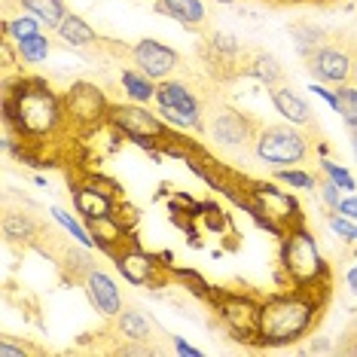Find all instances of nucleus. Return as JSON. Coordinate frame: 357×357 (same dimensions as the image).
Masks as SVG:
<instances>
[{"instance_id":"1","label":"nucleus","mask_w":357,"mask_h":357,"mask_svg":"<svg viewBox=\"0 0 357 357\" xmlns=\"http://www.w3.org/2000/svg\"><path fill=\"white\" fill-rule=\"evenodd\" d=\"M314 324V299L303 294L275 296L259 308V342L263 345H287L305 336Z\"/></svg>"},{"instance_id":"2","label":"nucleus","mask_w":357,"mask_h":357,"mask_svg":"<svg viewBox=\"0 0 357 357\" xmlns=\"http://www.w3.org/2000/svg\"><path fill=\"white\" fill-rule=\"evenodd\" d=\"M6 119H15L19 128L25 132H50L59 123V104L55 95L50 92V86L43 83H25L19 92V98H6Z\"/></svg>"},{"instance_id":"3","label":"nucleus","mask_w":357,"mask_h":357,"mask_svg":"<svg viewBox=\"0 0 357 357\" xmlns=\"http://www.w3.org/2000/svg\"><path fill=\"white\" fill-rule=\"evenodd\" d=\"M257 156L266 165H296L308 156V137L290 126L266 128L257 137Z\"/></svg>"},{"instance_id":"4","label":"nucleus","mask_w":357,"mask_h":357,"mask_svg":"<svg viewBox=\"0 0 357 357\" xmlns=\"http://www.w3.org/2000/svg\"><path fill=\"white\" fill-rule=\"evenodd\" d=\"M284 269L290 272V278L296 284H312L314 278H321L324 275V257L318 245H314V238L308 232H290L287 241H284Z\"/></svg>"},{"instance_id":"5","label":"nucleus","mask_w":357,"mask_h":357,"mask_svg":"<svg viewBox=\"0 0 357 357\" xmlns=\"http://www.w3.org/2000/svg\"><path fill=\"white\" fill-rule=\"evenodd\" d=\"M156 104L159 113L177 128H199L202 126V107L199 98L177 79H162L156 86Z\"/></svg>"},{"instance_id":"6","label":"nucleus","mask_w":357,"mask_h":357,"mask_svg":"<svg viewBox=\"0 0 357 357\" xmlns=\"http://www.w3.org/2000/svg\"><path fill=\"white\" fill-rule=\"evenodd\" d=\"M135 61L150 79H159V83L177 68L174 50H168V46L159 43V40H141V43L135 46Z\"/></svg>"},{"instance_id":"7","label":"nucleus","mask_w":357,"mask_h":357,"mask_svg":"<svg viewBox=\"0 0 357 357\" xmlns=\"http://www.w3.org/2000/svg\"><path fill=\"white\" fill-rule=\"evenodd\" d=\"M86 294H89V303L98 308L101 314H107V318L123 312V294H119L116 281H113L107 272H98V269L89 272L86 275Z\"/></svg>"},{"instance_id":"8","label":"nucleus","mask_w":357,"mask_h":357,"mask_svg":"<svg viewBox=\"0 0 357 357\" xmlns=\"http://www.w3.org/2000/svg\"><path fill=\"white\" fill-rule=\"evenodd\" d=\"M351 59L342 50H333V46H324L312 55V74L321 79V83H339L342 86L348 77H351Z\"/></svg>"},{"instance_id":"9","label":"nucleus","mask_w":357,"mask_h":357,"mask_svg":"<svg viewBox=\"0 0 357 357\" xmlns=\"http://www.w3.org/2000/svg\"><path fill=\"white\" fill-rule=\"evenodd\" d=\"M223 321L232 327V333H238V339H250L259 336V308L250 303V299H229V303L220 305Z\"/></svg>"},{"instance_id":"10","label":"nucleus","mask_w":357,"mask_h":357,"mask_svg":"<svg viewBox=\"0 0 357 357\" xmlns=\"http://www.w3.org/2000/svg\"><path fill=\"white\" fill-rule=\"evenodd\" d=\"M113 123H116L123 132L135 135V137H159L162 135V126L159 119L147 113L144 107H113Z\"/></svg>"},{"instance_id":"11","label":"nucleus","mask_w":357,"mask_h":357,"mask_svg":"<svg viewBox=\"0 0 357 357\" xmlns=\"http://www.w3.org/2000/svg\"><path fill=\"white\" fill-rule=\"evenodd\" d=\"M257 199H259V205H263V211H266V220H294L296 217V202L290 199L287 192L275 190V186H269V183L259 186Z\"/></svg>"},{"instance_id":"12","label":"nucleus","mask_w":357,"mask_h":357,"mask_svg":"<svg viewBox=\"0 0 357 357\" xmlns=\"http://www.w3.org/2000/svg\"><path fill=\"white\" fill-rule=\"evenodd\" d=\"M116 266L123 269V275L132 284H150L153 278H156L159 263L150 254H144V250H128V254H123L116 259Z\"/></svg>"},{"instance_id":"13","label":"nucleus","mask_w":357,"mask_h":357,"mask_svg":"<svg viewBox=\"0 0 357 357\" xmlns=\"http://www.w3.org/2000/svg\"><path fill=\"white\" fill-rule=\"evenodd\" d=\"M272 104L275 110L281 113L287 123L294 126H305L308 119H312V110H308V104L303 98H296L290 89H272Z\"/></svg>"},{"instance_id":"14","label":"nucleus","mask_w":357,"mask_h":357,"mask_svg":"<svg viewBox=\"0 0 357 357\" xmlns=\"http://www.w3.org/2000/svg\"><path fill=\"white\" fill-rule=\"evenodd\" d=\"M211 132H214V141L226 144V147H235V144H241L248 137V123L238 116V113L223 110L220 116H214V126H211Z\"/></svg>"},{"instance_id":"15","label":"nucleus","mask_w":357,"mask_h":357,"mask_svg":"<svg viewBox=\"0 0 357 357\" xmlns=\"http://www.w3.org/2000/svg\"><path fill=\"white\" fill-rule=\"evenodd\" d=\"M74 202H77V211L79 214H86L89 220H110V211H113V205H110V199L104 196V192H98V190H77L74 192Z\"/></svg>"},{"instance_id":"16","label":"nucleus","mask_w":357,"mask_h":357,"mask_svg":"<svg viewBox=\"0 0 357 357\" xmlns=\"http://www.w3.org/2000/svg\"><path fill=\"white\" fill-rule=\"evenodd\" d=\"M55 31H59V37L64 40V43H70V46H89V43H95V28L89 25L86 19L74 15V13L64 15L61 25L55 28Z\"/></svg>"},{"instance_id":"17","label":"nucleus","mask_w":357,"mask_h":357,"mask_svg":"<svg viewBox=\"0 0 357 357\" xmlns=\"http://www.w3.org/2000/svg\"><path fill=\"white\" fill-rule=\"evenodd\" d=\"M162 10L183 25H202L205 22V6L202 0H162Z\"/></svg>"},{"instance_id":"18","label":"nucleus","mask_w":357,"mask_h":357,"mask_svg":"<svg viewBox=\"0 0 357 357\" xmlns=\"http://www.w3.org/2000/svg\"><path fill=\"white\" fill-rule=\"evenodd\" d=\"M19 3L25 6L31 15H37L46 28H59L61 19L68 15L64 13V0H19Z\"/></svg>"},{"instance_id":"19","label":"nucleus","mask_w":357,"mask_h":357,"mask_svg":"<svg viewBox=\"0 0 357 357\" xmlns=\"http://www.w3.org/2000/svg\"><path fill=\"white\" fill-rule=\"evenodd\" d=\"M156 79H150L144 70H123V89L132 95L135 101L147 104L150 98H156Z\"/></svg>"},{"instance_id":"20","label":"nucleus","mask_w":357,"mask_h":357,"mask_svg":"<svg viewBox=\"0 0 357 357\" xmlns=\"http://www.w3.org/2000/svg\"><path fill=\"white\" fill-rule=\"evenodd\" d=\"M116 318H119V330H123V336H128V339H147L150 336L147 314L137 312V308H123Z\"/></svg>"},{"instance_id":"21","label":"nucleus","mask_w":357,"mask_h":357,"mask_svg":"<svg viewBox=\"0 0 357 357\" xmlns=\"http://www.w3.org/2000/svg\"><path fill=\"white\" fill-rule=\"evenodd\" d=\"M15 50H19L22 61L28 64H37V61H46L50 59V37L43 34H34V37H25V40H15Z\"/></svg>"},{"instance_id":"22","label":"nucleus","mask_w":357,"mask_h":357,"mask_svg":"<svg viewBox=\"0 0 357 357\" xmlns=\"http://www.w3.org/2000/svg\"><path fill=\"white\" fill-rule=\"evenodd\" d=\"M3 235L6 238H13V241H28L31 235H34V223H31L25 214H6Z\"/></svg>"},{"instance_id":"23","label":"nucleus","mask_w":357,"mask_h":357,"mask_svg":"<svg viewBox=\"0 0 357 357\" xmlns=\"http://www.w3.org/2000/svg\"><path fill=\"white\" fill-rule=\"evenodd\" d=\"M50 214H52L55 220H59V223H61V226H64V229H68L70 235H74V238H77V241H79V245H83V248H92V245H95V238H92V235H89V229H86V226H79V223H77L74 217H70V214H68V211H64V208H52Z\"/></svg>"},{"instance_id":"24","label":"nucleus","mask_w":357,"mask_h":357,"mask_svg":"<svg viewBox=\"0 0 357 357\" xmlns=\"http://www.w3.org/2000/svg\"><path fill=\"white\" fill-rule=\"evenodd\" d=\"M339 116L345 119L348 128H357V89L339 86Z\"/></svg>"},{"instance_id":"25","label":"nucleus","mask_w":357,"mask_h":357,"mask_svg":"<svg viewBox=\"0 0 357 357\" xmlns=\"http://www.w3.org/2000/svg\"><path fill=\"white\" fill-rule=\"evenodd\" d=\"M6 34H10L13 40L34 37V34H40V19L37 15H19V19H10L6 22Z\"/></svg>"},{"instance_id":"26","label":"nucleus","mask_w":357,"mask_h":357,"mask_svg":"<svg viewBox=\"0 0 357 357\" xmlns=\"http://www.w3.org/2000/svg\"><path fill=\"white\" fill-rule=\"evenodd\" d=\"M321 165H324V174H327L330 181L339 186V190H354V186H357V183H354V177L348 174L342 165H336V162H327V159H324Z\"/></svg>"},{"instance_id":"27","label":"nucleus","mask_w":357,"mask_h":357,"mask_svg":"<svg viewBox=\"0 0 357 357\" xmlns=\"http://www.w3.org/2000/svg\"><path fill=\"white\" fill-rule=\"evenodd\" d=\"M278 177L284 183L296 186V190H314V177L305 174V172H296V168H290V172H278Z\"/></svg>"},{"instance_id":"28","label":"nucleus","mask_w":357,"mask_h":357,"mask_svg":"<svg viewBox=\"0 0 357 357\" xmlns=\"http://www.w3.org/2000/svg\"><path fill=\"white\" fill-rule=\"evenodd\" d=\"M254 74H257V77H263L266 83L272 86L275 79L281 77V68H278V61H275V59H257V70H254Z\"/></svg>"},{"instance_id":"29","label":"nucleus","mask_w":357,"mask_h":357,"mask_svg":"<svg viewBox=\"0 0 357 357\" xmlns=\"http://www.w3.org/2000/svg\"><path fill=\"white\" fill-rule=\"evenodd\" d=\"M330 229L339 232V235H342V238H348V241H357V226L348 220V217H336V214H333V217H330Z\"/></svg>"},{"instance_id":"30","label":"nucleus","mask_w":357,"mask_h":357,"mask_svg":"<svg viewBox=\"0 0 357 357\" xmlns=\"http://www.w3.org/2000/svg\"><path fill=\"white\" fill-rule=\"evenodd\" d=\"M308 92H314L321 101H327V107H330V110H336V113H339V95H336V92H330V89L324 86V83H312V86H308Z\"/></svg>"},{"instance_id":"31","label":"nucleus","mask_w":357,"mask_h":357,"mask_svg":"<svg viewBox=\"0 0 357 357\" xmlns=\"http://www.w3.org/2000/svg\"><path fill=\"white\" fill-rule=\"evenodd\" d=\"M321 196H324V202H327V205H330L333 211H336V208H339V202H342V196H339V186L333 183L330 177L321 183Z\"/></svg>"},{"instance_id":"32","label":"nucleus","mask_w":357,"mask_h":357,"mask_svg":"<svg viewBox=\"0 0 357 357\" xmlns=\"http://www.w3.org/2000/svg\"><path fill=\"white\" fill-rule=\"evenodd\" d=\"M336 214L348 217V220H357V192H354V196H348V199H342V202H339Z\"/></svg>"},{"instance_id":"33","label":"nucleus","mask_w":357,"mask_h":357,"mask_svg":"<svg viewBox=\"0 0 357 357\" xmlns=\"http://www.w3.org/2000/svg\"><path fill=\"white\" fill-rule=\"evenodd\" d=\"M22 354H28L25 345H13L10 339H3V345H0V357H22Z\"/></svg>"},{"instance_id":"34","label":"nucleus","mask_w":357,"mask_h":357,"mask_svg":"<svg viewBox=\"0 0 357 357\" xmlns=\"http://www.w3.org/2000/svg\"><path fill=\"white\" fill-rule=\"evenodd\" d=\"M174 351H177V354H183V357H199V354H202L199 348H192L190 342H183L181 336H174Z\"/></svg>"},{"instance_id":"35","label":"nucleus","mask_w":357,"mask_h":357,"mask_svg":"<svg viewBox=\"0 0 357 357\" xmlns=\"http://www.w3.org/2000/svg\"><path fill=\"white\" fill-rule=\"evenodd\" d=\"M348 287H351L354 294H357V266H354L351 272H348Z\"/></svg>"},{"instance_id":"36","label":"nucleus","mask_w":357,"mask_h":357,"mask_svg":"<svg viewBox=\"0 0 357 357\" xmlns=\"http://www.w3.org/2000/svg\"><path fill=\"white\" fill-rule=\"evenodd\" d=\"M327 348H330V345H327V342H324V339H318V342H314V345H312V351H327Z\"/></svg>"},{"instance_id":"37","label":"nucleus","mask_w":357,"mask_h":357,"mask_svg":"<svg viewBox=\"0 0 357 357\" xmlns=\"http://www.w3.org/2000/svg\"><path fill=\"white\" fill-rule=\"evenodd\" d=\"M351 150H354V159H357V128H351Z\"/></svg>"},{"instance_id":"38","label":"nucleus","mask_w":357,"mask_h":357,"mask_svg":"<svg viewBox=\"0 0 357 357\" xmlns=\"http://www.w3.org/2000/svg\"><path fill=\"white\" fill-rule=\"evenodd\" d=\"M351 77L357 79V61H354V68H351Z\"/></svg>"}]
</instances>
